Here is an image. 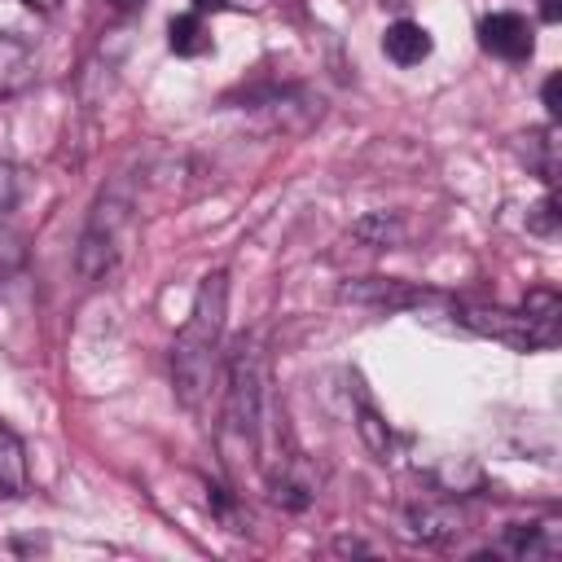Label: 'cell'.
Listing matches in <instances>:
<instances>
[{
	"instance_id": "1",
	"label": "cell",
	"mask_w": 562,
	"mask_h": 562,
	"mask_svg": "<svg viewBox=\"0 0 562 562\" xmlns=\"http://www.w3.org/2000/svg\"><path fill=\"white\" fill-rule=\"evenodd\" d=\"M268 417V351L255 334H241L228 351V386L220 413V452L228 470L255 465Z\"/></svg>"
},
{
	"instance_id": "2",
	"label": "cell",
	"mask_w": 562,
	"mask_h": 562,
	"mask_svg": "<svg viewBox=\"0 0 562 562\" xmlns=\"http://www.w3.org/2000/svg\"><path fill=\"white\" fill-rule=\"evenodd\" d=\"M224 316H228V272L215 268L202 277L193 307H189V321L180 325L176 347H171V382H176V395L184 408H202V400L211 395Z\"/></svg>"
},
{
	"instance_id": "3",
	"label": "cell",
	"mask_w": 562,
	"mask_h": 562,
	"mask_svg": "<svg viewBox=\"0 0 562 562\" xmlns=\"http://www.w3.org/2000/svg\"><path fill=\"white\" fill-rule=\"evenodd\" d=\"M127 237H132V202L123 198V189H110V193H101V202L92 206L88 228H83V237H79V272H83L88 281L105 277V272L119 263Z\"/></svg>"
},
{
	"instance_id": "4",
	"label": "cell",
	"mask_w": 562,
	"mask_h": 562,
	"mask_svg": "<svg viewBox=\"0 0 562 562\" xmlns=\"http://www.w3.org/2000/svg\"><path fill=\"white\" fill-rule=\"evenodd\" d=\"M263 474H268V496L281 505V509H307L312 501H316V492H321V474L312 470V461L303 457V452H281V457H272L268 465H263Z\"/></svg>"
},
{
	"instance_id": "5",
	"label": "cell",
	"mask_w": 562,
	"mask_h": 562,
	"mask_svg": "<svg viewBox=\"0 0 562 562\" xmlns=\"http://www.w3.org/2000/svg\"><path fill=\"white\" fill-rule=\"evenodd\" d=\"M479 44H483L492 57H501V61H527L531 48H536L531 22H527L522 13H509V9L487 13V18L479 22Z\"/></svg>"
},
{
	"instance_id": "6",
	"label": "cell",
	"mask_w": 562,
	"mask_h": 562,
	"mask_svg": "<svg viewBox=\"0 0 562 562\" xmlns=\"http://www.w3.org/2000/svg\"><path fill=\"white\" fill-rule=\"evenodd\" d=\"M404 527L422 544H452L465 531V518H461V509H452L443 501H422V505H408Z\"/></svg>"
},
{
	"instance_id": "7",
	"label": "cell",
	"mask_w": 562,
	"mask_h": 562,
	"mask_svg": "<svg viewBox=\"0 0 562 562\" xmlns=\"http://www.w3.org/2000/svg\"><path fill=\"white\" fill-rule=\"evenodd\" d=\"M430 48H435L430 31H426L422 22H413V18L391 22V26H386V35H382V53H386L395 66H417V61H426V57H430Z\"/></svg>"
},
{
	"instance_id": "8",
	"label": "cell",
	"mask_w": 562,
	"mask_h": 562,
	"mask_svg": "<svg viewBox=\"0 0 562 562\" xmlns=\"http://www.w3.org/2000/svg\"><path fill=\"white\" fill-rule=\"evenodd\" d=\"M31 487V465H26V443L0 422V496H26Z\"/></svg>"
},
{
	"instance_id": "9",
	"label": "cell",
	"mask_w": 562,
	"mask_h": 562,
	"mask_svg": "<svg viewBox=\"0 0 562 562\" xmlns=\"http://www.w3.org/2000/svg\"><path fill=\"white\" fill-rule=\"evenodd\" d=\"M31 70H35L31 44L13 31H0V97H13L18 88H26Z\"/></svg>"
},
{
	"instance_id": "10",
	"label": "cell",
	"mask_w": 562,
	"mask_h": 562,
	"mask_svg": "<svg viewBox=\"0 0 562 562\" xmlns=\"http://www.w3.org/2000/svg\"><path fill=\"white\" fill-rule=\"evenodd\" d=\"M167 44L176 57H202L211 48V31H206V18L202 9H189V13H176L167 22Z\"/></svg>"
},
{
	"instance_id": "11",
	"label": "cell",
	"mask_w": 562,
	"mask_h": 562,
	"mask_svg": "<svg viewBox=\"0 0 562 562\" xmlns=\"http://www.w3.org/2000/svg\"><path fill=\"white\" fill-rule=\"evenodd\" d=\"M501 544H505V553H514V558H553V553H558L553 527H509V531L501 536Z\"/></svg>"
},
{
	"instance_id": "12",
	"label": "cell",
	"mask_w": 562,
	"mask_h": 562,
	"mask_svg": "<svg viewBox=\"0 0 562 562\" xmlns=\"http://www.w3.org/2000/svg\"><path fill=\"white\" fill-rule=\"evenodd\" d=\"M22 263H26V237L9 220H0V281L22 272Z\"/></svg>"
},
{
	"instance_id": "13",
	"label": "cell",
	"mask_w": 562,
	"mask_h": 562,
	"mask_svg": "<svg viewBox=\"0 0 562 562\" xmlns=\"http://www.w3.org/2000/svg\"><path fill=\"white\" fill-rule=\"evenodd\" d=\"M18 198H22V171L9 158H0V220H9V211L18 206Z\"/></svg>"
},
{
	"instance_id": "14",
	"label": "cell",
	"mask_w": 562,
	"mask_h": 562,
	"mask_svg": "<svg viewBox=\"0 0 562 562\" xmlns=\"http://www.w3.org/2000/svg\"><path fill=\"white\" fill-rule=\"evenodd\" d=\"M360 430H364L369 448L386 457V443H391V435H386V422H382V417H378V413H373L369 404H360Z\"/></svg>"
},
{
	"instance_id": "15",
	"label": "cell",
	"mask_w": 562,
	"mask_h": 562,
	"mask_svg": "<svg viewBox=\"0 0 562 562\" xmlns=\"http://www.w3.org/2000/svg\"><path fill=\"white\" fill-rule=\"evenodd\" d=\"M356 237H369V241H373V250H382L386 241H395V228L386 224V215H369V220H360V224H356Z\"/></svg>"
},
{
	"instance_id": "16",
	"label": "cell",
	"mask_w": 562,
	"mask_h": 562,
	"mask_svg": "<svg viewBox=\"0 0 562 562\" xmlns=\"http://www.w3.org/2000/svg\"><path fill=\"white\" fill-rule=\"evenodd\" d=\"M198 9H228V13H263L272 0H193Z\"/></svg>"
},
{
	"instance_id": "17",
	"label": "cell",
	"mask_w": 562,
	"mask_h": 562,
	"mask_svg": "<svg viewBox=\"0 0 562 562\" xmlns=\"http://www.w3.org/2000/svg\"><path fill=\"white\" fill-rule=\"evenodd\" d=\"M558 92H562V75H549V79H544V110H549V119L562 114V97H558Z\"/></svg>"
},
{
	"instance_id": "18",
	"label": "cell",
	"mask_w": 562,
	"mask_h": 562,
	"mask_svg": "<svg viewBox=\"0 0 562 562\" xmlns=\"http://www.w3.org/2000/svg\"><path fill=\"white\" fill-rule=\"evenodd\" d=\"M553 215H558V211H553V193H549V198L536 206V215H531V228H536V233H549V228H553Z\"/></svg>"
},
{
	"instance_id": "19",
	"label": "cell",
	"mask_w": 562,
	"mask_h": 562,
	"mask_svg": "<svg viewBox=\"0 0 562 562\" xmlns=\"http://www.w3.org/2000/svg\"><path fill=\"white\" fill-rule=\"evenodd\" d=\"M540 18L544 22H558L562 18V0H540Z\"/></svg>"
},
{
	"instance_id": "20",
	"label": "cell",
	"mask_w": 562,
	"mask_h": 562,
	"mask_svg": "<svg viewBox=\"0 0 562 562\" xmlns=\"http://www.w3.org/2000/svg\"><path fill=\"white\" fill-rule=\"evenodd\" d=\"M26 9H35V13H57L61 9V0H22Z\"/></svg>"
},
{
	"instance_id": "21",
	"label": "cell",
	"mask_w": 562,
	"mask_h": 562,
	"mask_svg": "<svg viewBox=\"0 0 562 562\" xmlns=\"http://www.w3.org/2000/svg\"><path fill=\"white\" fill-rule=\"evenodd\" d=\"M140 4H145V0H110V9H114V13H136Z\"/></svg>"
}]
</instances>
